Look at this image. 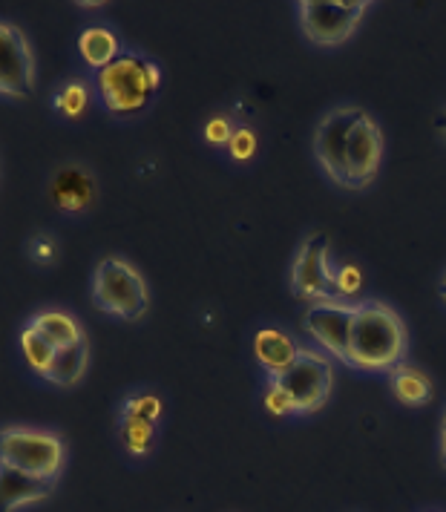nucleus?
Segmentation results:
<instances>
[{
	"mask_svg": "<svg viewBox=\"0 0 446 512\" xmlns=\"http://www.w3.org/2000/svg\"><path fill=\"white\" fill-rule=\"evenodd\" d=\"M311 150L334 185L343 190H366L380 173L383 130L360 107H334L314 127Z\"/></svg>",
	"mask_w": 446,
	"mask_h": 512,
	"instance_id": "f257e3e1",
	"label": "nucleus"
},
{
	"mask_svg": "<svg viewBox=\"0 0 446 512\" xmlns=\"http://www.w3.org/2000/svg\"><path fill=\"white\" fill-rule=\"evenodd\" d=\"M162 87V67L133 49H124L110 67L95 72V95L107 116L130 121L147 113Z\"/></svg>",
	"mask_w": 446,
	"mask_h": 512,
	"instance_id": "f03ea898",
	"label": "nucleus"
},
{
	"mask_svg": "<svg viewBox=\"0 0 446 512\" xmlns=\"http://www.w3.org/2000/svg\"><path fill=\"white\" fill-rule=\"evenodd\" d=\"M406 326L383 303L357 305L352 326V369L360 372H392L406 357Z\"/></svg>",
	"mask_w": 446,
	"mask_h": 512,
	"instance_id": "7ed1b4c3",
	"label": "nucleus"
},
{
	"mask_svg": "<svg viewBox=\"0 0 446 512\" xmlns=\"http://www.w3.org/2000/svg\"><path fill=\"white\" fill-rule=\"evenodd\" d=\"M0 464L52 487L67 466V443L44 426H0Z\"/></svg>",
	"mask_w": 446,
	"mask_h": 512,
	"instance_id": "20e7f679",
	"label": "nucleus"
},
{
	"mask_svg": "<svg viewBox=\"0 0 446 512\" xmlns=\"http://www.w3.org/2000/svg\"><path fill=\"white\" fill-rule=\"evenodd\" d=\"M93 305L124 323H139L150 308V288L141 271L121 259V256H104L93 271Z\"/></svg>",
	"mask_w": 446,
	"mask_h": 512,
	"instance_id": "39448f33",
	"label": "nucleus"
},
{
	"mask_svg": "<svg viewBox=\"0 0 446 512\" xmlns=\"http://www.w3.org/2000/svg\"><path fill=\"white\" fill-rule=\"evenodd\" d=\"M268 380L280 386L294 415H311L329 403L334 372H331V360L326 354L314 349H300L297 360L285 372L268 377Z\"/></svg>",
	"mask_w": 446,
	"mask_h": 512,
	"instance_id": "423d86ee",
	"label": "nucleus"
},
{
	"mask_svg": "<svg viewBox=\"0 0 446 512\" xmlns=\"http://www.w3.org/2000/svg\"><path fill=\"white\" fill-rule=\"evenodd\" d=\"M291 291L300 303L323 305L334 303L337 294V271L329 262V236L311 233L297 248L291 262Z\"/></svg>",
	"mask_w": 446,
	"mask_h": 512,
	"instance_id": "0eeeda50",
	"label": "nucleus"
},
{
	"mask_svg": "<svg viewBox=\"0 0 446 512\" xmlns=\"http://www.w3.org/2000/svg\"><path fill=\"white\" fill-rule=\"evenodd\" d=\"M369 9V0H300L297 15L303 35L314 47H337L349 41Z\"/></svg>",
	"mask_w": 446,
	"mask_h": 512,
	"instance_id": "6e6552de",
	"label": "nucleus"
},
{
	"mask_svg": "<svg viewBox=\"0 0 446 512\" xmlns=\"http://www.w3.org/2000/svg\"><path fill=\"white\" fill-rule=\"evenodd\" d=\"M35 90V52L24 32L0 21V98L24 101Z\"/></svg>",
	"mask_w": 446,
	"mask_h": 512,
	"instance_id": "1a4fd4ad",
	"label": "nucleus"
},
{
	"mask_svg": "<svg viewBox=\"0 0 446 512\" xmlns=\"http://www.w3.org/2000/svg\"><path fill=\"white\" fill-rule=\"evenodd\" d=\"M354 314H357V305L346 303H323L311 305L306 308V317H303V326L306 331L329 351L331 357H337L340 363L352 366V326Z\"/></svg>",
	"mask_w": 446,
	"mask_h": 512,
	"instance_id": "9d476101",
	"label": "nucleus"
},
{
	"mask_svg": "<svg viewBox=\"0 0 446 512\" xmlns=\"http://www.w3.org/2000/svg\"><path fill=\"white\" fill-rule=\"evenodd\" d=\"M49 196L55 208L67 216H81L84 210L93 208L95 202V179L84 164H64L55 170L49 182Z\"/></svg>",
	"mask_w": 446,
	"mask_h": 512,
	"instance_id": "9b49d317",
	"label": "nucleus"
},
{
	"mask_svg": "<svg viewBox=\"0 0 446 512\" xmlns=\"http://www.w3.org/2000/svg\"><path fill=\"white\" fill-rule=\"evenodd\" d=\"M52 495L49 484H41L24 472H15L0 464V512H18L32 504H41Z\"/></svg>",
	"mask_w": 446,
	"mask_h": 512,
	"instance_id": "f8f14e48",
	"label": "nucleus"
},
{
	"mask_svg": "<svg viewBox=\"0 0 446 512\" xmlns=\"http://www.w3.org/2000/svg\"><path fill=\"white\" fill-rule=\"evenodd\" d=\"M29 326L35 328V331H41L55 349H70L75 343L87 340L81 320L75 314H70V311H64V308H41V311H35Z\"/></svg>",
	"mask_w": 446,
	"mask_h": 512,
	"instance_id": "ddd939ff",
	"label": "nucleus"
},
{
	"mask_svg": "<svg viewBox=\"0 0 446 512\" xmlns=\"http://www.w3.org/2000/svg\"><path fill=\"white\" fill-rule=\"evenodd\" d=\"M254 354H257L259 366L271 377H277L297 360L300 346L280 328H262L254 337Z\"/></svg>",
	"mask_w": 446,
	"mask_h": 512,
	"instance_id": "4468645a",
	"label": "nucleus"
},
{
	"mask_svg": "<svg viewBox=\"0 0 446 512\" xmlns=\"http://www.w3.org/2000/svg\"><path fill=\"white\" fill-rule=\"evenodd\" d=\"M78 52H81V61L98 72L110 67L124 49H121V38L110 26H87L78 35Z\"/></svg>",
	"mask_w": 446,
	"mask_h": 512,
	"instance_id": "2eb2a0df",
	"label": "nucleus"
},
{
	"mask_svg": "<svg viewBox=\"0 0 446 512\" xmlns=\"http://www.w3.org/2000/svg\"><path fill=\"white\" fill-rule=\"evenodd\" d=\"M87 366H90V346L84 340V343H75L70 349H58L44 380L49 386H58V389H72L84 380Z\"/></svg>",
	"mask_w": 446,
	"mask_h": 512,
	"instance_id": "dca6fc26",
	"label": "nucleus"
},
{
	"mask_svg": "<svg viewBox=\"0 0 446 512\" xmlns=\"http://www.w3.org/2000/svg\"><path fill=\"white\" fill-rule=\"evenodd\" d=\"M389 380H392V392H395V397H398L403 406H423V403H429L432 395H435L432 380L421 369L409 366V363L395 366L389 372Z\"/></svg>",
	"mask_w": 446,
	"mask_h": 512,
	"instance_id": "f3484780",
	"label": "nucleus"
},
{
	"mask_svg": "<svg viewBox=\"0 0 446 512\" xmlns=\"http://www.w3.org/2000/svg\"><path fill=\"white\" fill-rule=\"evenodd\" d=\"M118 441L130 458H147L159 441V423L139 418H118Z\"/></svg>",
	"mask_w": 446,
	"mask_h": 512,
	"instance_id": "a211bd4d",
	"label": "nucleus"
},
{
	"mask_svg": "<svg viewBox=\"0 0 446 512\" xmlns=\"http://www.w3.org/2000/svg\"><path fill=\"white\" fill-rule=\"evenodd\" d=\"M90 101H93V93L84 78H64L52 93V110L67 121H75L87 113Z\"/></svg>",
	"mask_w": 446,
	"mask_h": 512,
	"instance_id": "6ab92c4d",
	"label": "nucleus"
},
{
	"mask_svg": "<svg viewBox=\"0 0 446 512\" xmlns=\"http://www.w3.org/2000/svg\"><path fill=\"white\" fill-rule=\"evenodd\" d=\"M21 351H24L26 366L38 374V377H47L49 366H52V360H55V354H58V349L49 343L47 337H44L41 331H35L29 323H26L24 331H21Z\"/></svg>",
	"mask_w": 446,
	"mask_h": 512,
	"instance_id": "aec40b11",
	"label": "nucleus"
},
{
	"mask_svg": "<svg viewBox=\"0 0 446 512\" xmlns=\"http://www.w3.org/2000/svg\"><path fill=\"white\" fill-rule=\"evenodd\" d=\"M165 415V403L153 389H136L130 395H124L121 406H118V418H139L159 423Z\"/></svg>",
	"mask_w": 446,
	"mask_h": 512,
	"instance_id": "412c9836",
	"label": "nucleus"
},
{
	"mask_svg": "<svg viewBox=\"0 0 446 512\" xmlns=\"http://www.w3.org/2000/svg\"><path fill=\"white\" fill-rule=\"evenodd\" d=\"M26 256H29V262H35L38 268H52V265H58V256H61L58 239L47 231L32 233V236L26 239Z\"/></svg>",
	"mask_w": 446,
	"mask_h": 512,
	"instance_id": "4be33fe9",
	"label": "nucleus"
},
{
	"mask_svg": "<svg viewBox=\"0 0 446 512\" xmlns=\"http://www.w3.org/2000/svg\"><path fill=\"white\" fill-rule=\"evenodd\" d=\"M234 133H236V124L231 121V116H225V113L208 118V124H205V130H202L205 141L213 144V147H228L231 139H234Z\"/></svg>",
	"mask_w": 446,
	"mask_h": 512,
	"instance_id": "5701e85b",
	"label": "nucleus"
},
{
	"mask_svg": "<svg viewBox=\"0 0 446 512\" xmlns=\"http://www.w3.org/2000/svg\"><path fill=\"white\" fill-rule=\"evenodd\" d=\"M228 153H231L234 162H248V159H254V153H257V136H254L248 127H236L234 139L228 144Z\"/></svg>",
	"mask_w": 446,
	"mask_h": 512,
	"instance_id": "b1692460",
	"label": "nucleus"
},
{
	"mask_svg": "<svg viewBox=\"0 0 446 512\" xmlns=\"http://www.w3.org/2000/svg\"><path fill=\"white\" fill-rule=\"evenodd\" d=\"M265 409H268L274 418L294 415V412H291V403H288V397L282 395L280 386H277V383H271V380H268V386H265Z\"/></svg>",
	"mask_w": 446,
	"mask_h": 512,
	"instance_id": "393cba45",
	"label": "nucleus"
},
{
	"mask_svg": "<svg viewBox=\"0 0 446 512\" xmlns=\"http://www.w3.org/2000/svg\"><path fill=\"white\" fill-rule=\"evenodd\" d=\"M360 291V271L352 268V265H346V268H340L337 271V294H343V297H352Z\"/></svg>",
	"mask_w": 446,
	"mask_h": 512,
	"instance_id": "a878e982",
	"label": "nucleus"
},
{
	"mask_svg": "<svg viewBox=\"0 0 446 512\" xmlns=\"http://www.w3.org/2000/svg\"><path fill=\"white\" fill-rule=\"evenodd\" d=\"M441 464L446 469V412H444V426H441Z\"/></svg>",
	"mask_w": 446,
	"mask_h": 512,
	"instance_id": "bb28decb",
	"label": "nucleus"
},
{
	"mask_svg": "<svg viewBox=\"0 0 446 512\" xmlns=\"http://www.w3.org/2000/svg\"><path fill=\"white\" fill-rule=\"evenodd\" d=\"M435 127H438V133H441V139L446 141V110L438 116V121H435Z\"/></svg>",
	"mask_w": 446,
	"mask_h": 512,
	"instance_id": "cd10ccee",
	"label": "nucleus"
},
{
	"mask_svg": "<svg viewBox=\"0 0 446 512\" xmlns=\"http://www.w3.org/2000/svg\"><path fill=\"white\" fill-rule=\"evenodd\" d=\"M438 294H441V300L446 303V274H444V280H441V288H438Z\"/></svg>",
	"mask_w": 446,
	"mask_h": 512,
	"instance_id": "c85d7f7f",
	"label": "nucleus"
}]
</instances>
